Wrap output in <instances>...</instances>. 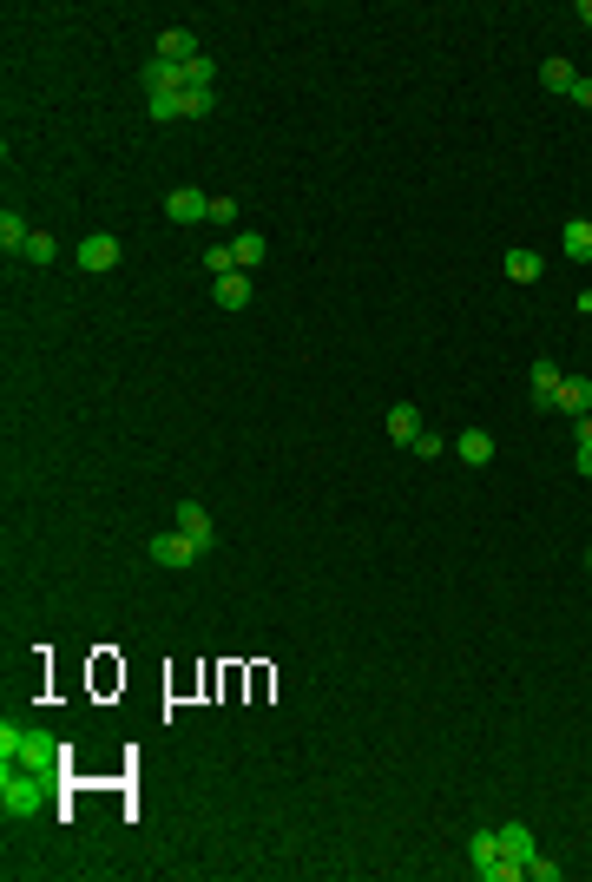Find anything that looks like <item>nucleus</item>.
I'll use <instances>...</instances> for the list:
<instances>
[{
    "label": "nucleus",
    "mask_w": 592,
    "mask_h": 882,
    "mask_svg": "<svg viewBox=\"0 0 592 882\" xmlns=\"http://www.w3.org/2000/svg\"><path fill=\"white\" fill-rule=\"evenodd\" d=\"M47 790H53V771H20V764H0V810L7 817H40L47 810Z\"/></svg>",
    "instance_id": "obj_1"
},
{
    "label": "nucleus",
    "mask_w": 592,
    "mask_h": 882,
    "mask_svg": "<svg viewBox=\"0 0 592 882\" xmlns=\"http://www.w3.org/2000/svg\"><path fill=\"white\" fill-rule=\"evenodd\" d=\"M53 757H60V744L47 738V731H33V725H0V764H20V771H53Z\"/></svg>",
    "instance_id": "obj_2"
},
{
    "label": "nucleus",
    "mask_w": 592,
    "mask_h": 882,
    "mask_svg": "<svg viewBox=\"0 0 592 882\" xmlns=\"http://www.w3.org/2000/svg\"><path fill=\"white\" fill-rule=\"evenodd\" d=\"M468 869L481 882H520V863H507V850H500V830H474L468 836Z\"/></svg>",
    "instance_id": "obj_3"
},
{
    "label": "nucleus",
    "mask_w": 592,
    "mask_h": 882,
    "mask_svg": "<svg viewBox=\"0 0 592 882\" xmlns=\"http://www.w3.org/2000/svg\"><path fill=\"white\" fill-rule=\"evenodd\" d=\"M145 553H152V567H172V573H185L191 567V560H198V540H191V534H178V527H165V534H152V540H145Z\"/></svg>",
    "instance_id": "obj_4"
},
{
    "label": "nucleus",
    "mask_w": 592,
    "mask_h": 882,
    "mask_svg": "<svg viewBox=\"0 0 592 882\" xmlns=\"http://www.w3.org/2000/svg\"><path fill=\"white\" fill-rule=\"evenodd\" d=\"M73 264L86 270V277H99V270H112V264H119V237H112V231H93V237H79Z\"/></svg>",
    "instance_id": "obj_5"
},
{
    "label": "nucleus",
    "mask_w": 592,
    "mask_h": 882,
    "mask_svg": "<svg viewBox=\"0 0 592 882\" xmlns=\"http://www.w3.org/2000/svg\"><path fill=\"white\" fill-rule=\"evenodd\" d=\"M165 218L172 224H211V198H204L198 185H178L172 198H165Z\"/></svg>",
    "instance_id": "obj_6"
},
{
    "label": "nucleus",
    "mask_w": 592,
    "mask_h": 882,
    "mask_svg": "<svg viewBox=\"0 0 592 882\" xmlns=\"http://www.w3.org/2000/svg\"><path fill=\"white\" fill-rule=\"evenodd\" d=\"M198 33H191V27H165V33H158V60H172V66H191V60H198Z\"/></svg>",
    "instance_id": "obj_7"
},
{
    "label": "nucleus",
    "mask_w": 592,
    "mask_h": 882,
    "mask_svg": "<svg viewBox=\"0 0 592 882\" xmlns=\"http://www.w3.org/2000/svg\"><path fill=\"white\" fill-rule=\"evenodd\" d=\"M500 850H507V863H520V876H527V863L540 856V843H533L527 823H500Z\"/></svg>",
    "instance_id": "obj_8"
},
{
    "label": "nucleus",
    "mask_w": 592,
    "mask_h": 882,
    "mask_svg": "<svg viewBox=\"0 0 592 882\" xmlns=\"http://www.w3.org/2000/svg\"><path fill=\"white\" fill-rule=\"evenodd\" d=\"M172 527H178V534H191V540H198V547H211V540H218V527H211V514H204L198 501H178Z\"/></svg>",
    "instance_id": "obj_9"
},
{
    "label": "nucleus",
    "mask_w": 592,
    "mask_h": 882,
    "mask_svg": "<svg viewBox=\"0 0 592 882\" xmlns=\"http://www.w3.org/2000/svg\"><path fill=\"white\" fill-rule=\"evenodd\" d=\"M560 251L573 257V264H592V218H566L560 224Z\"/></svg>",
    "instance_id": "obj_10"
},
{
    "label": "nucleus",
    "mask_w": 592,
    "mask_h": 882,
    "mask_svg": "<svg viewBox=\"0 0 592 882\" xmlns=\"http://www.w3.org/2000/svg\"><path fill=\"white\" fill-rule=\"evenodd\" d=\"M560 382H566L560 363H533V402L540 409H560Z\"/></svg>",
    "instance_id": "obj_11"
},
{
    "label": "nucleus",
    "mask_w": 592,
    "mask_h": 882,
    "mask_svg": "<svg viewBox=\"0 0 592 882\" xmlns=\"http://www.w3.org/2000/svg\"><path fill=\"white\" fill-rule=\"evenodd\" d=\"M454 455L468 461V468H487V461H494V441H487V428H461V435H454Z\"/></svg>",
    "instance_id": "obj_12"
},
{
    "label": "nucleus",
    "mask_w": 592,
    "mask_h": 882,
    "mask_svg": "<svg viewBox=\"0 0 592 882\" xmlns=\"http://www.w3.org/2000/svg\"><path fill=\"white\" fill-rule=\"evenodd\" d=\"M382 428H389L395 448H415V435H421V409H415V402H402V409H389V422H382Z\"/></svg>",
    "instance_id": "obj_13"
},
{
    "label": "nucleus",
    "mask_w": 592,
    "mask_h": 882,
    "mask_svg": "<svg viewBox=\"0 0 592 882\" xmlns=\"http://www.w3.org/2000/svg\"><path fill=\"white\" fill-rule=\"evenodd\" d=\"M560 415H592V376H566L560 382Z\"/></svg>",
    "instance_id": "obj_14"
},
{
    "label": "nucleus",
    "mask_w": 592,
    "mask_h": 882,
    "mask_svg": "<svg viewBox=\"0 0 592 882\" xmlns=\"http://www.w3.org/2000/svg\"><path fill=\"white\" fill-rule=\"evenodd\" d=\"M211 297H218V310H244V303H250V270L218 277V284H211Z\"/></svg>",
    "instance_id": "obj_15"
},
{
    "label": "nucleus",
    "mask_w": 592,
    "mask_h": 882,
    "mask_svg": "<svg viewBox=\"0 0 592 882\" xmlns=\"http://www.w3.org/2000/svg\"><path fill=\"white\" fill-rule=\"evenodd\" d=\"M27 237H33V224L20 218V211H0V251H7V257L27 251Z\"/></svg>",
    "instance_id": "obj_16"
},
{
    "label": "nucleus",
    "mask_w": 592,
    "mask_h": 882,
    "mask_svg": "<svg viewBox=\"0 0 592 882\" xmlns=\"http://www.w3.org/2000/svg\"><path fill=\"white\" fill-rule=\"evenodd\" d=\"M231 251H237V270H257V264L270 257V244H264L257 231H244V237H231Z\"/></svg>",
    "instance_id": "obj_17"
},
{
    "label": "nucleus",
    "mask_w": 592,
    "mask_h": 882,
    "mask_svg": "<svg viewBox=\"0 0 592 882\" xmlns=\"http://www.w3.org/2000/svg\"><path fill=\"white\" fill-rule=\"evenodd\" d=\"M540 79H546V93H573L579 66H573V60H546V66H540Z\"/></svg>",
    "instance_id": "obj_18"
},
{
    "label": "nucleus",
    "mask_w": 592,
    "mask_h": 882,
    "mask_svg": "<svg viewBox=\"0 0 592 882\" xmlns=\"http://www.w3.org/2000/svg\"><path fill=\"white\" fill-rule=\"evenodd\" d=\"M573 441H579V448H573V468L592 481V415H579V422H573Z\"/></svg>",
    "instance_id": "obj_19"
},
{
    "label": "nucleus",
    "mask_w": 592,
    "mask_h": 882,
    "mask_svg": "<svg viewBox=\"0 0 592 882\" xmlns=\"http://www.w3.org/2000/svg\"><path fill=\"white\" fill-rule=\"evenodd\" d=\"M507 277L514 284H540V251H507Z\"/></svg>",
    "instance_id": "obj_20"
},
{
    "label": "nucleus",
    "mask_w": 592,
    "mask_h": 882,
    "mask_svg": "<svg viewBox=\"0 0 592 882\" xmlns=\"http://www.w3.org/2000/svg\"><path fill=\"white\" fill-rule=\"evenodd\" d=\"M20 257H27V264H53V257H60V237L33 231V237H27V251H20Z\"/></svg>",
    "instance_id": "obj_21"
},
{
    "label": "nucleus",
    "mask_w": 592,
    "mask_h": 882,
    "mask_svg": "<svg viewBox=\"0 0 592 882\" xmlns=\"http://www.w3.org/2000/svg\"><path fill=\"white\" fill-rule=\"evenodd\" d=\"M211 106H218V99H211V93H198V86H185V99H178V119H211Z\"/></svg>",
    "instance_id": "obj_22"
},
{
    "label": "nucleus",
    "mask_w": 592,
    "mask_h": 882,
    "mask_svg": "<svg viewBox=\"0 0 592 882\" xmlns=\"http://www.w3.org/2000/svg\"><path fill=\"white\" fill-rule=\"evenodd\" d=\"M211 79H218V60H211V53H198V60L185 66V86H198V93H211Z\"/></svg>",
    "instance_id": "obj_23"
},
{
    "label": "nucleus",
    "mask_w": 592,
    "mask_h": 882,
    "mask_svg": "<svg viewBox=\"0 0 592 882\" xmlns=\"http://www.w3.org/2000/svg\"><path fill=\"white\" fill-rule=\"evenodd\" d=\"M204 270H211V277H231V270H237V251H231V244H211V251H204Z\"/></svg>",
    "instance_id": "obj_24"
},
{
    "label": "nucleus",
    "mask_w": 592,
    "mask_h": 882,
    "mask_svg": "<svg viewBox=\"0 0 592 882\" xmlns=\"http://www.w3.org/2000/svg\"><path fill=\"white\" fill-rule=\"evenodd\" d=\"M441 448H448V441H441V435H435V428H421V435H415V448H408V455H421V461H435V455H441Z\"/></svg>",
    "instance_id": "obj_25"
},
{
    "label": "nucleus",
    "mask_w": 592,
    "mask_h": 882,
    "mask_svg": "<svg viewBox=\"0 0 592 882\" xmlns=\"http://www.w3.org/2000/svg\"><path fill=\"white\" fill-rule=\"evenodd\" d=\"M211 224H218V231H231V224H237V198H211Z\"/></svg>",
    "instance_id": "obj_26"
},
{
    "label": "nucleus",
    "mask_w": 592,
    "mask_h": 882,
    "mask_svg": "<svg viewBox=\"0 0 592 882\" xmlns=\"http://www.w3.org/2000/svg\"><path fill=\"white\" fill-rule=\"evenodd\" d=\"M527 882H560V863H546V856H533V863H527Z\"/></svg>",
    "instance_id": "obj_27"
},
{
    "label": "nucleus",
    "mask_w": 592,
    "mask_h": 882,
    "mask_svg": "<svg viewBox=\"0 0 592 882\" xmlns=\"http://www.w3.org/2000/svg\"><path fill=\"white\" fill-rule=\"evenodd\" d=\"M566 99H573V106H586V112H592V79L579 73V79H573V93H566Z\"/></svg>",
    "instance_id": "obj_28"
},
{
    "label": "nucleus",
    "mask_w": 592,
    "mask_h": 882,
    "mask_svg": "<svg viewBox=\"0 0 592 882\" xmlns=\"http://www.w3.org/2000/svg\"><path fill=\"white\" fill-rule=\"evenodd\" d=\"M573 14H579V20H586V27H592V0H579V7H573Z\"/></svg>",
    "instance_id": "obj_29"
},
{
    "label": "nucleus",
    "mask_w": 592,
    "mask_h": 882,
    "mask_svg": "<svg viewBox=\"0 0 592 882\" xmlns=\"http://www.w3.org/2000/svg\"><path fill=\"white\" fill-rule=\"evenodd\" d=\"M586 573H592V547H586Z\"/></svg>",
    "instance_id": "obj_30"
}]
</instances>
